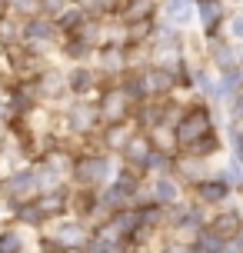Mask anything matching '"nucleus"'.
I'll use <instances>...</instances> for the list:
<instances>
[{
    "label": "nucleus",
    "mask_w": 243,
    "mask_h": 253,
    "mask_svg": "<svg viewBox=\"0 0 243 253\" xmlns=\"http://www.w3.org/2000/svg\"><path fill=\"white\" fill-rule=\"evenodd\" d=\"M210 230H213V233H220L223 240H230V237H240V230H243V216L237 213V210H220V213L213 216Z\"/></svg>",
    "instance_id": "4"
},
{
    "label": "nucleus",
    "mask_w": 243,
    "mask_h": 253,
    "mask_svg": "<svg viewBox=\"0 0 243 253\" xmlns=\"http://www.w3.org/2000/svg\"><path fill=\"white\" fill-rule=\"evenodd\" d=\"M150 143H147V137H133L127 140V157L133 160V164H150Z\"/></svg>",
    "instance_id": "11"
},
{
    "label": "nucleus",
    "mask_w": 243,
    "mask_h": 253,
    "mask_svg": "<svg viewBox=\"0 0 243 253\" xmlns=\"http://www.w3.org/2000/svg\"><path fill=\"white\" fill-rule=\"evenodd\" d=\"M197 13H200V24L206 34H217V27L223 24V0H200Z\"/></svg>",
    "instance_id": "6"
},
{
    "label": "nucleus",
    "mask_w": 243,
    "mask_h": 253,
    "mask_svg": "<svg viewBox=\"0 0 243 253\" xmlns=\"http://www.w3.org/2000/svg\"><path fill=\"white\" fill-rule=\"evenodd\" d=\"M34 187H37V173H17V177L7 183L10 197H30V193H34Z\"/></svg>",
    "instance_id": "10"
},
{
    "label": "nucleus",
    "mask_w": 243,
    "mask_h": 253,
    "mask_svg": "<svg viewBox=\"0 0 243 253\" xmlns=\"http://www.w3.org/2000/svg\"><path fill=\"white\" fill-rule=\"evenodd\" d=\"M13 37H17V27H13V20L0 17V43H13Z\"/></svg>",
    "instance_id": "18"
},
{
    "label": "nucleus",
    "mask_w": 243,
    "mask_h": 253,
    "mask_svg": "<svg viewBox=\"0 0 243 253\" xmlns=\"http://www.w3.org/2000/svg\"><path fill=\"white\" fill-rule=\"evenodd\" d=\"M220 253H243V237H230V240L223 243Z\"/></svg>",
    "instance_id": "26"
},
{
    "label": "nucleus",
    "mask_w": 243,
    "mask_h": 253,
    "mask_svg": "<svg viewBox=\"0 0 243 253\" xmlns=\"http://www.w3.org/2000/svg\"><path fill=\"white\" fill-rule=\"evenodd\" d=\"M173 80H177V74H173V70H166V67H154L150 74L143 77L147 90H154V93H163V90H170V87H173Z\"/></svg>",
    "instance_id": "7"
},
{
    "label": "nucleus",
    "mask_w": 243,
    "mask_h": 253,
    "mask_svg": "<svg viewBox=\"0 0 243 253\" xmlns=\"http://www.w3.org/2000/svg\"><path fill=\"white\" fill-rule=\"evenodd\" d=\"M127 90H114V93H107V100L100 103V114L107 124H120L123 117H127Z\"/></svg>",
    "instance_id": "5"
},
{
    "label": "nucleus",
    "mask_w": 243,
    "mask_h": 253,
    "mask_svg": "<svg viewBox=\"0 0 243 253\" xmlns=\"http://www.w3.org/2000/svg\"><path fill=\"white\" fill-rule=\"evenodd\" d=\"M110 143H114V147H117V143H123V130H114V133H110Z\"/></svg>",
    "instance_id": "28"
},
{
    "label": "nucleus",
    "mask_w": 243,
    "mask_h": 253,
    "mask_svg": "<svg viewBox=\"0 0 243 253\" xmlns=\"http://www.w3.org/2000/svg\"><path fill=\"white\" fill-rule=\"evenodd\" d=\"M74 177L80 183H100L107 177V160L103 157H83L77 167H74Z\"/></svg>",
    "instance_id": "3"
},
{
    "label": "nucleus",
    "mask_w": 243,
    "mask_h": 253,
    "mask_svg": "<svg viewBox=\"0 0 243 253\" xmlns=\"http://www.w3.org/2000/svg\"><path fill=\"white\" fill-rule=\"evenodd\" d=\"M87 43H83V40H70V47H67V53H70V57H87Z\"/></svg>",
    "instance_id": "25"
},
{
    "label": "nucleus",
    "mask_w": 243,
    "mask_h": 253,
    "mask_svg": "<svg viewBox=\"0 0 243 253\" xmlns=\"http://www.w3.org/2000/svg\"><path fill=\"white\" fill-rule=\"evenodd\" d=\"M154 197L157 203H177L180 200V187L173 183V180H157V187H154Z\"/></svg>",
    "instance_id": "12"
},
{
    "label": "nucleus",
    "mask_w": 243,
    "mask_h": 253,
    "mask_svg": "<svg viewBox=\"0 0 243 253\" xmlns=\"http://www.w3.org/2000/svg\"><path fill=\"white\" fill-rule=\"evenodd\" d=\"M20 216H24L27 223H37L40 216H43V210H30V207H24V210H20Z\"/></svg>",
    "instance_id": "27"
},
{
    "label": "nucleus",
    "mask_w": 243,
    "mask_h": 253,
    "mask_svg": "<svg viewBox=\"0 0 243 253\" xmlns=\"http://www.w3.org/2000/svg\"><path fill=\"white\" fill-rule=\"evenodd\" d=\"M0 253H20V237L17 233H0Z\"/></svg>",
    "instance_id": "17"
},
{
    "label": "nucleus",
    "mask_w": 243,
    "mask_h": 253,
    "mask_svg": "<svg viewBox=\"0 0 243 253\" xmlns=\"http://www.w3.org/2000/svg\"><path fill=\"white\" fill-rule=\"evenodd\" d=\"M80 20H83V13H80V10H67L64 17H60V24H64V27H80Z\"/></svg>",
    "instance_id": "24"
},
{
    "label": "nucleus",
    "mask_w": 243,
    "mask_h": 253,
    "mask_svg": "<svg viewBox=\"0 0 243 253\" xmlns=\"http://www.w3.org/2000/svg\"><path fill=\"white\" fill-rule=\"evenodd\" d=\"M40 210H43V213H60V210H64V193H50V197H43Z\"/></svg>",
    "instance_id": "16"
},
{
    "label": "nucleus",
    "mask_w": 243,
    "mask_h": 253,
    "mask_svg": "<svg viewBox=\"0 0 243 253\" xmlns=\"http://www.w3.org/2000/svg\"><path fill=\"white\" fill-rule=\"evenodd\" d=\"M114 190H120L123 197H130V193L137 190V177H130V173H123V177L117 180V187H114Z\"/></svg>",
    "instance_id": "22"
},
{
    "label": "nucleus",
    "mask_w": 243,
    "mask_h": 253,
    "mask_svg": "<svg viewBox=\"0 0 243 253\" xmlns=\"http://www.w3.org/2000/svg\"><path fill=\"white\" fill-rule=\"evenodd\" d=\"M230 37L243 43V13H233V20H230Z\"/></svg>",
    "instance_id": "23"
},
{
    "label": "nucleus",
    "mask_w": 243,
    "mask_h": 253,
    "mask_svg": "<svg viewBox=\"0 0 243 253\" xmlns=\"http://www.w3.org/2000/svg\"><path fill=\"white\" fill-rule=\"evenodd\" d=\"M90 120H93V110L77 107V114H74V126H77V130H90Z\"/></svg>",
    "instance_id": "19"
},
{
    "label": "nucleus",
    "mask_w": 243,
    "mask_h": 253,
    "mask_svg": "<svg viewBox=\"0 0 243 253\" xmlns=\"http://www.w3.org/2000/svg\"><path fill=\"white\" fill-rule=\"evenodd\" d=\"M193 17V0H166V20L170 24H190Z\"/></svg>",
    "instance_id": "8"
},
{
    "label": "nucleus",
    "mask_w": 243,
    "mask_h": 253,
    "mask_svg": "<svg viewBox=\"0 0 243 253\" xmlns=\"http://www.w3.org/2000/svg\"><path fill=\"white\" fill-rule=\"evenodd\" d=\"M213 63L220 67V74L223 70H237L240 67V53H237L233 43H220V47H213Z\"/></svg>",
    "instance_id": "9"
},
{
    "label": "nucleus",
    "mask_w": 243,
    "mask_h": 253,
    "mask_svg": "<svg viewBox=\"0 0 243 253\" xmlns=\"http://www.w3.org/2000/svg\"><path fill=\"white\" fill-rule=\"evenodd\" d=\"M90 84H93V77H90V70H77V74L70 77V87H74V90H87Z\"/></svg>",
    "instance_id": "20"
},
{
    "label": "nucleus",
    "mask_w": 243,
    "mask_h": 253,
    "mask_svg": "<svg viewBox=\"0 0 243 253\" xmlns=\"http://www.w3.org/2000/svg\"><path fill=\"white\" fill-rule=\"evenodd\" d=\"M150 13H154V0H130V3H127V13H123V17L137 24V20H147Z\"/></svg>",
    "instance_id": "13"
},
{
    "label": "nucleus",
    "mask_w": 243,
    "mask_h": 253,
    "mask_svg": "<svg viewBox=\"0 0 243 253\" xmlns=\"http://www.w3.org/2000/svg\"><path fill=\"white\" fill-rule=\"evenodd\" d=\"M206 133H213V117L206 107H190L187 114L180 117V124L173 126V137H177L180 147H187L190 150L197 140H203Z\"/></svg>",
    "instance_id": "1"
},
{
    "label": "nucleus",
    "mask_w": 243,
    "mask_h": 253,
    "mask_svg": "<svg viewBox=\"0 0 243 253\" xmlns=\"http://www.w3.org/2000/svg\"><path fill=\"white\" fill-rule=\"evenodd\" d=\"M190 150L197 153V157H210V153L220 150V137H217V133H206L203 140H197V143H193Z\"/></svg>",
    "instance_id": "14"
},
{
    "label": "nucleus",
    "mask_w": 243,
    "mask_h": 253,
    "mask_svg": "<svg viewBox=\"0 0 243 253\" xmlns=\"http://www.w3.org/2000/svg\"><path fill=\"white\" fill-rule=\"evenodd\" d=\"M57 243H60V247H83V230L80 227H64L57 233Z\"/></svg>",
    "instance_id": "15"
},
{
    "label": "nucleus",
    "mask_w": 243,
    "mask_h": 253,
    "mask_svg": "<svg viewBox=\"0 0 243 253\" xmlns=\"http://www.w3.org/2000/svg\"><path fill=\"white\" fill-rule=\"evenodd\" d=\"M230 183H227V180L220 177H210V180H200V183H197V197H200V200L206 203V207H220V203H227V197H230Z\"/></svg>",
    "instance_id": "2"
},
{
    "label": "nucleus",
    "mask_w": 243,
    "mask_h": 253,
    "mask_svg": "<svg viewBox=\"0 0 243 253\" xmlns=\"http://www.w3.org/2000/svg\"><path fill=\"white\" fill-rule=\"evenodd\" d=\"M27 34H30V37H47V40H50L53 27H50V24H43V20H34V24L27 27Z\"/></svg>",
    "instance_id": "21"
}]
</instances>
